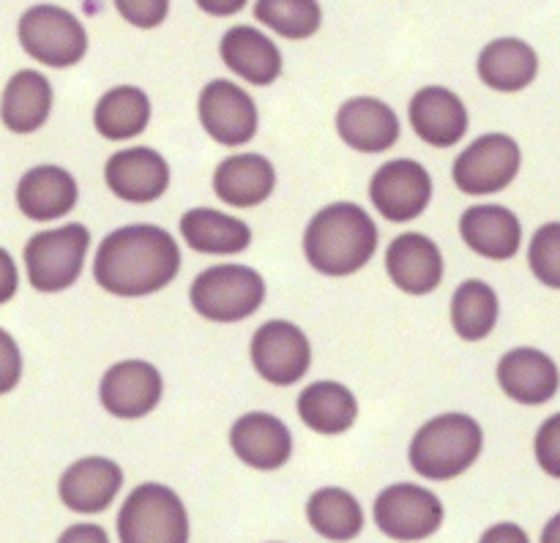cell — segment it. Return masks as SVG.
<instances>
[{"label": "cell", "mask_w": 560, "mask_h": 543, "mask_svg": "<svg viewBox=\"0 0 560 543\" xmlns=\"http://www.w3.org/2000/svg\"><path fill=\"white\" fill-rule=\"evenodd\" d=\"M77 197L80 189L74 175L55 164L27 169L16 186V205L33 222H52L66 216L77 205Z\"/></svg>", "instance_id": "22"}, {"label": "cell", "mask_w": 560, "mask_h": 543, "mask_svg": "<svg viewBox=\"0 0 560 543\" xmlns=\"http://www.w3.org/2000/svg\"><path fill=\"white\" fill-rule=\"evenodd\" d=\"M235 457L255 470H279L293 453V435L268 413H246L230 429Z\"/></svg>", "instance_id": "16"}, {"label": "cell", "mask_w": 560, "mask_h": 543, "mask_svg": "<svg viewBox=\"0 0 560 543\" xmlns=\"http://www.w3.org/2000/svg\"><path fill=\"white\" fill-rule=\"evenodd\" d=\"M277 186L273 164L260 153H241L224 158L213 173V191L222 202L235 208H255L271 197Z\"/></svg>", "instance_id": "24"}, {"label": "cell", "mask_w": 560, "mask_h": 543, "mask_svg": "<svg viewBox=\"0 0 560 543\" xmlns=\"http://www.w3.org/2000/svg\"><path fill=\"white\" fill-rule=\"evenodd\" d=\"M162 391L164 382L156 366L148 361H120L104 371L98 397L109 415L120 421H137L156 408Z\"/></svg>", "instance_id": "13"}, {"label": "cell", "mask_w": 560, "mask_h": 543, "mask_svg": "<svg viewBox=\"0 0 560 543\" xmlns=\"http://www.w3.org/2000/svg\"><path fill=\"white\" fill-rule=\"evenodd\" d=\"M252 364L262 380L273 386H293L310 371V339L288 320L266 322L252 337Z\"/></svg>", "instance_id": "10"}, {"label": "cell", "mask_w": 560, "mask_h": 543, "mask_svg": "<svg viewBox=\"0 0 560 543\" xmlns=\"http://www.w3.org/2000/svg\"><path fill=\"white\" fill-rule=\"evenodd\" d=\"M200 120L208 137L222 145H244L257 134V107L249 93L230 80H213L200 93Z\"/></svg>", "instance_id": "12"}, {"label": "cell", "mask_w": 560, "mask_h": 543, "mask_svg": "<svg viewBox=\"0 0 560 543\" xmlns=\"http://www.w3.org/2000/svg\"><path fill=\"white\" fill-rule=\"evenodd\" d=\"M501 304L495 290L481 279H468L457 287L452 298V326L465 342H481L498 326Z\"/></svg>", "instance_id": "31"}, {"label": "cell", "mask_w": 560, "mask_h": 543, "mask_svg": "<svg viewBox=\"0 0 560 543\" xmlns=\"http://www.w3.org/2000/svg\"><path fill=\"white\" fill-rule=\"evenodd\" d=\"M91 233L82 224L36 233L25 246V268L31 287L38 293H63L80 279Z\"/></svg>", "instance_id": "6"}, {"label": "cell", "mask_w": 560, "mask_h": 543, "mask_svg": "<svg viewBox=\"0 0 560 543\" xmlns=\"http://www.w3.org/2000/svg\"><path fill=\"white\" fill-rule=\"evenodd\" d=\"M200 5L208 11V14H233V11L244 9L241 0H230V3H208V0H202Z\"/></svg>", "instance_id": "40"}, {"label": "cell", "mask_w": 560, "mask_h": 543, "mask_svg": "<svg viewBox=\"0 0 560 543\" xmlns=\"http://www.w3.org/2000/svg\"><path fill=\"white\" fill-rule=\"evenodd\" d=\"M539 58L523 38H495L479 55V76L487 87L517 93L536 80Z\"/></svg>", "instance_id": "26"}, {"label": "cell", "mask_w": 560, "mask_h": 543, "mask_svg": "<svg viewBox=\"0 0 560 543\" xmlns=\"http://www.w3.org/2000/svg\"><path fill=\"white\" fill-rule=\"evenodd\" d=\"M408 115L419 140L435 147L457 145L468 131V109L463 98L441 85L421 87L410 102Z\"/></svg>", "instance_id": "17"}, {"label": "cell", "mask_w": 560, "mask_h": 543, "mask_svg": "<svg viewBox=\"0 0 560 543\" xmlns=\"http://www.w3.org/2000/svg\"><path fill=\"white\" fill-rule=\"evenodd\" d=\"M306 519L312 530L328 541H353L364 530V511L350 492L326 486L306 503Z\"/></svg>", "instance_id": "30"}, {"label": "cell", "mask_w": 560, "mask_h": 543, "mask_svg": "<svg viewBox=\"0 0 560 543\" xmlns=\"http://www.w3.org/2000/svg\"><path fill=\"white\" fill-rule=\"evenodd\" d=\"M536 459L539 468L552 479H560V413L547 418L536 432Z\"/></svg>", "instance_id": "34"}, {"label": "cell", "mask_w": 560, "mask_h": 543, "mask_svg": "<svg viewBox=\"0 0 560 543\" xmlns=\"http://www.w3.org/2000/svg\"><path fill=\"white\" fill-rule=\"evenodd\" d=\"M386 271L392 282L408 295H427L441 284L443 257L432 238L405 233L392 240L386 251Z\"/></svg>", "instance_id": "18"}, {"label": "cell", "mask_w": 560, "mask_h": 543, "mask_svg": "<svg viewBox=\"0 0 560 543\" xmlns=\"http://www.w3.org/2000/svg\"><path fill=\"white\" fill-rule=\"evenodd\" d=\"M20 44L31 58L52 69H69L88 52V33L60 5H33L20 16Z\"/></svg>", "instance_id": "7"}, {"label": "cell", "mask_w": 560, "mask_h": 543, "mask_svg": "<svg viewBox=\"0 0 560 543\" xmlns=\"http://www.w3.org/2000/svg\"><path fill=\"white\" fill-rule=\"evenodd\" d=\"M93 123L104 140H131L151 123V98L135 85H118L104 93L93 113Z\"/></svg>", "instance_id": "29"}, {"label": "cell", "mask_w": 560, "mask_h": 543, "mask_svg": "<svg viewBox=\"0 0 560 543\" xmlns=\"http://www.w3.org/2000/svg\"><path fill=\"white\" fill-rule=\"evenodd\" d=\"M479 543H530V539L520 524L501 522V524H492V528L481 535Z\"/></svg>", "instance_id": "38"}, {"label": "cell", "mask_w": 560, "mask_h": 543, "mask_svg": "<svg viewBox=\"0 0 560 543\" xmlns=\"http://www.w3.org/2000/svg\"><path fill=\"white\" fill-rule=\"evenodd\" d=\"M377 227L370 213L353 202L326 205L304 233V255L326 276H350L375 257Z\"/></svg>", "instance_id": "2"}, {"label": "cell", "mask_w": 560, "mask_h": 543, "mask_svg": "<svg viewBox=\"0 0 560 543\" xmlns=\"http://www.w3.org/2000/svg\"><path fill=\"white\" fill-rule=\"evenodd\" d=\"M459 235L487 260H512L523 246V224L503 205H474L459 219Z\"/></svg>", "instance_id": "21"}, {"label": "cell", "mask_w": 560, "mask_h": 543, "mask_svg": "<svg viewBox=\"0 0 560 543\" xmlns=\"http://www.w3.org/2000/svg\"><path fill=\"white\" fill-rule=\"evenodd\" d=\"M22 377V355L14 339L0 328V397L9 393Z\"/></svg>", "instance_id": "36"}, {"label": "cell", "mask_w": 560, "mask_h": 543, "mask_svg": "<svg viewBox=\"0 0 560 543\" xmlns=\"http://www.w3.org/2000/svg\"><path fill=\"white\" fill-rule=\"evenodd\" d=\"M375 524L394 541H424L443 524V503L416 484H394L375 500Z\"/></svg>", "instance_id": "8"}, {"label": "cell", "mask_w": 560, "mask_h": 543, "mask_svg": "<svg viewBox=\"0 0 560 543\" xmlns=\"http://www.w3.org/2000/svg\"><path fill=\"white\" fill-rule=\"evenodd\" d=\"M180 268L173 235L153 224L118 227L102 240L93 262L98 287L120 298H140L167 287Z\"/></svg>", "instance_id": "1"}, {"label": "cell", "mask_w": 560, "mask_h": 543, "mask_svg": "<svg viewBox=\"0 0 560 543\" xmlns=\"http://www.w3.org/2000/svg\"><path fill=\"white\" fill-rule=\"evenodd\" d=\"M299 415L312 432L320 435H342L355 424L359 402L353 391L334 380L312 382L299 397Z\"/></svg>", "instance_id": "28"}, {"label": "cell", "mask_w": 560, "mask_h": 543, "mask_svg": "<svg viewBox=\"0 0 560 543\" xmlns=\"http://www.w3.org/2000/svg\"><path fill=\"white\" fill-rule=\"evenodd\" d=\"M528 262L534 276L547 287L560 290V222L545 224L534 235L528 249Z\"/></svg>", "instance_id": "33"}, {"label": "cell", "mask_w": 560, "mask_h": 543, "mask_svg": "<svg viewBox=\"0 0 560 543\" xmlns=\"http://www.w3.org/2000/svg\"><path fill=\"white\" fill-rule=\"evenodd\" d=\"M118 539L120 543H189V514L173 489L142 484L120 506Z\"/></svg>", "instance_id": "4"}, {"label": "cell", "mask_w": 560, "mask_h": 543, "mask_svg": "<svg viewBox=\"0 0 560 543\" xmlns=\"http://www.w3.org/2000/svg\"><path fill=\"white\" fill-rule=\"evenodd\" d=\"M523 151L509 134H485L457 156L452 178L465 194H495L520 173Z\"/></svg>", "instance_id": "9"}, {"label": "cell", "mask_w": 560, "mask_h": 543, "mask_svg": "<svg viewBox=\"0 0 560 543\" xmlns=\"http://www.w3.org/2000/svg\"><path fill=\"white\" fill-rule=\"evenodd\" d=\"M170 3L167 0H118V11L126 22L137 27H151L162 25L164 16H167Z\"/></svg>", "instance_id": "35"}, {"label": "cell", "mask_w": 560, "mask_h": 543, "mask_svg": "<svg viewBox=\"0 0 560 543\" xmlns=\"http://www.w3.org/2000/svg\"><path fill=\"white\" fill-rule=\"evenodd\" d=\"M16 287H20V273H16L14 260L5 249H0V304L14 298Z\"/></svg>", "instance_id": "37"}, {"label": "cell", "mask_w": 560, "mask_h": 543, "mask_svg": "<svg viewBox=\"0 0 560 543\" xmlns=\"http://www.w3.org/2000/svg\"><path fill=\"white\" fill-rule=\"evenodd\" d=\"M52 109V85L44 74L31 69L16 71L3 91L0 118L14 134H31L42 129Z\"/></svg>", "instance_id": "25"}, {"label": "cell", "mask_w": 560, "mask_h": 543, "mask_svg": "<svg viewBox=\"0 0 560 543\" xmlns=\"http://www.w3.org/2000/svg\"><path fill=\"white\" fill-rule=\"evenodd\" d=\"M337 131L353 151L383 153L399 140V118L381 98L355 96L339 107Z\"/></svg>", "instance_id": "20"}, {"label": "cell", "mask_w": 560, "mask_h": 543, "mask_svg": "<svg viewBox=\"0 0 560 543\" xmlns=\"http://www.w3.org/2000/svg\"><path fill=\"white\" fill-rule=\"evenodd\" d=\"M124 486V473L113 459L85 457L60 475L58 495L74 514H102L113 506Z\"/></svg>", "instance_id": "15"}, {"label": "cell", "mask_w": 560, "mask_h": 543, "mask_svg": "<svg viewBox=\"0 0 560 543\" xmlns=\"http://www.w3.org/2000/svg\"><path fill=\"white\" fill-rule=\"evenodd\" d=\"M255 16L284 38H310L320 27L323 9L315 0H260Z\"/></svg>", "instance_id": "32"}, {"label": "cell", "mask_w": 560, "mask_h": 543, "mask_svg": "<svg viewBox=\"0 0 560 543\" xmlns=\"http://www.w3.org/2000/svg\"><path fill=\"white\" fill-rule=\"evenodd\" d=\"M485 448V432L470 415L446 413L427 421L410 442V464L430 481H452L474 468Z\"/></svg>", "instance_id": "3"}, {"label": "cell", "mask_w": 560, "mask_h": 543, "mask_svg": "<svg viewBox=\"0 0 560 543\" xmlns=\"http://www.w3.org/2000/svg\"><path fill=\"white\" fill-rule=\"evenodd\" d=\"M370 200L388 222H413L432 200V178L419 162H386L370 184Z\"/></svg>", "instance_id": "11"}, {"label": "cell", "mask_w": 560, "mask_h": 543, "mask_svg": "<svg viewBox=\"0 0 560 543\" xmlns=\"http://www.w3.org/2000/svg\"><path fill=\"white\" fill-rule=\"evenodd\" d=\"M498 382L514 402L545 404L558 393L560 371L556 361L541 350L517 347L498 364Z\"/></svg>", "instance_id": "19"}, {"label": "cell", "mask_w": 560, "mask_h": 543, "mask_svg": "<svg viewBox=\"0 0 560 543\" xmlns=\"http://www.w3.org/2000/svg\"><path fill=\"white\" fill-rule=\"evenodd\" d=\"M191 306L213 322H238L255 315L266 300V282L246 265H217L191 282Z\"/></svg>", "instance_id": "5"}, {"label": "cell", "mask_w": 560, "mask_h": 543, "mask_svg": "<svg viewBox=\"0 0 560 543\" xmlns=\"http://www.w3.org/2000/svg\"><path fill=\"white\" fill-rule=\"evenodd\" d=\"M541 543H560V514L547 522L545 533H541Z\"/></svg>", "instance_id": "41"}, {"label": "cell", "mask_w": 560, "mask_h": 543, "mask_svg": "<svg viewBox=\"0 0 560 543\" xmlns=\"http://www.w3.org/2000/svg\"><path fill=\"white\" fill-rule=\"evenodd\" d=\"M222 60L230 71L252 85H271L282 74V52L266 33L249 25L230 27L219 44Z\"/></svg>", "instance_id": "23"}, {"label": "cell", "mask_w": 560, "mask_h": 543, "mask_svg": "<svg viewBox=\"0 0 560 543\" xmlns=\"http://www.w3.org/2000/svg\"><path fill=\"white\" fill-rule=\"evenodd\" d=\"M58 543H109V539L98 524H74L60 535Z\"/></svg>", "instance_id": "39"}, {"label": "cell", "mask_w": 560, "mask_h": 543, "mask_svg": "<svg viewBox=\"0 0 560 543\" xmlns=\"http://www.w3.org/2000/svg\"><path fill=\"white\" fill-rule=\"evenodd\" d=\"M104 178L115 197L135 202V205H148L167 191L170 164L164 162L162 153L145 145L126 147V151L109 156Z\"/></svg>", "instance_id": "14"}, {"label": "cell", "mask_w": 560, "mask_h": 543, "mask_svg": "<svg viewBox=\"0 0 560 543\" xmlns=\"http://www.w3.org/2000/svg\"><path fill=\"white\" fill-rule=\"evenodd\" d=\"M180 233L202 255H241L249 249L252 229L246 222L211 208H191L180 216Z\"/></svg>", "instance_id": "27"}]
</instances>
